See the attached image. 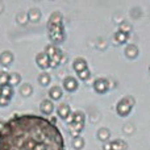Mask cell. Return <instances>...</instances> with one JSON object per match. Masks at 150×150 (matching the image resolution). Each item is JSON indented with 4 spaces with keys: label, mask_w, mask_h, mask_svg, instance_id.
Wrapping results in <instances>:
<instances>
[{
    "label": "cell",
    "mask_w": 150,
    "mask_h": 150,
    "mask_svg": "<svg viewBox=\"0 0 150 150\" xmlns=\"http://www.w3.org/2000/svg\"><path fill=\"white\" fill-rule=\"evenodd\" d=\"M0 150H65L62 132L46 117L17 115L0 132Z\"/></svg>",
    "instance_id": "1"
},
{
    "label": "cell",
    "mask_w": 150,
    "mask_h": 150,
    "mask_svg": "<svg viewBox=\"0 0 150 150\" xmlns=\"http://www.w3.org/2000/svg\"><path fill=\"white\" fill-rule=\"evenodd\" d=\"M133 105H134V99H133L132 96H125V98H122L116 105L117 115L121 117H127L128 115L132 112Z\"/></svg>",
    "instance_id": "2"
},
{
    "label": "cell",
    "mask_w": 150,
    "mask_h": 150,
    "mask_svg": "<svg viewBox=\"0 0 150 150\" xmlns=\"http://www.w3.org/2000/svg\"><path fill=\"white\" fill-rule=\"evenodd\" d=\"M45 53H46V55L50 59V67L54 69L62 62V55H63L62 52L54 45H47L45 47Z\"/></svg>",
    "instance_id": "3"
},
{
    "label": "cell",
    "mask_w": 150,
    "mask_h": 150,
    "mask_svg": "<svg viewBox=\"0 0 150 150\" xmlns=\"http://www.w3.org/2000/svg\"><path fill=\"white\" fill-rule=\"evenodd\" d=\"M49 29V37L54 44H61V42L65 41V28L62 25H47Z\"/></svg>",
    "instance_id": "4"
},
{
    "label": "cell",
    "mask_w": 150,
    "mask_h": 150,
    "mask_svg": "<svg viewBox=\"0 0 150 150\" xmlns=\"http://www.w3.org/2000/svg\"><path fill=\"white\" fill-rule=\"evenodd\" d=\"M109 88V83L107 79H103V78H98V79L93 82V90L98 93H105Z\"/></svg>",
    "instance_id": "5"
},
{
    "label": "cell",
    "mask_w": 150,
    "mask_h": 150,
    "mask_svg": "<svg viewBox=\"0 0 150 150\" xmlns=\"http://www.w3.org/2000/svg\"><path fill=\"white\" fill-rule=\"evenodd\" d=\"M78 86H79V83L74 76H67L63 79V88L67 92H75L78 90Z\"/></svg>",
    "instance_id": "6"
},
{
    "label": "cell",
    "mask_w": 150,
    "mask_h": 150,
    "mask_svg": "<svg viewBox=\"0 0 150 150\" xmlns=\"http://www.w3.org/2000/svg\"><path fill=\"white\" fill-rule=\"evenodd\" d=\"M36 62L42 70H46V69L50 67V59L49 57L46 55V53L42 52V53H38L36 57Z\"/></svg>",
    "instance_id": "7"
},
{
    "label": "cell",
    "mask_w": 150,
    "mask_h": 150,
    "mask_svg": "<svg viewBox=\"0 0 150 150\" xmlns=\"http://www.w3.org/2000/svg\"><path fill=\"white\" fill-rule=\"evenodd\" d=\"M57 112H58V116H59L62 120H69V119H70V116H71L70 105H69V104H66V103L61 104V105L58 107Z\"/></svg>",
    "instance_id": "8"
},
{
    "label": "cell",
    "mask_w": 150,
    "mask_h": 150,
    "mask_svg": "<svg viewBox=\"0 0 150 150\" xmlns=\"http://www.w3.org/2000/svg\"><path fill=\"white\" fill-rule=\"evenodd\" d=\"M124 53H125V57H127L128 59H134V58H137V55H138V47L136 46L134 44H130L125 47Z\"/></svg>",
    "instance_id": "9"
},
{
    "label": "cell",
    "mask_w": 150,
    "mask_h": 150,
    "mask_svg": "<svg viewBox=\"0 0 150 150\" xmlns=\"http://www.w3.org/2000/svg\"><path fill=\"white\" fill-rule=\"evenodd\" d=\"M40 109H41L42 113L50 115L53 111H54V104H53L52 100H49V99H45V100H42L41 105H40Z\"/></svg>",
    "instance_id": "10"
},
{
    "label": "cell",
    "mask_w": 150,
    "mask_h": 150,
    "mask_svg": "<svg viewBox=\"0 0 150 150\" xmlns=\"http://www.w3.org/2000/svg\"><path fill=\"white\" fill-rule=\"evenodd\" d=\"M84 128V124H76V122H69V130L70 133L75 137H79V133L83 130Z\"/></svg>",
    "instance_id": "11"
},
{
    "label": "cell",
    "mask_w": 150,
    "mask_h": 150,
    "mask_svg": "<svg viewBox=\"0 0 150 150\" xmlns=\"http://www.w3.org/2000/svg\"><path fill=\"white\" fill-rule=\"evenodd\" d=\"M73 67H74V70L76 71V74L80 73V71H83V70H86V69H88L87 62H86V59H83V58H76L73 63Z\"/></svg>",
    "instance_id": "12"
},
{
    "label": "cell",
    "mask_w": 150,
    "mask_h": 150,
    "mask_svg": "<svg viewBox=\"0 0 150 150\" xmlns=\"http://www.w3.org/2000/svg\"><path fill=\"white\" fill-rule=\"evenodd\" d=\"M63 92H62V88L58 87V86H54V87L50 88L49 91V96L52 100H59L61 98H62Z\"/></svg>",
    "instance_id": "13"
},
{
    "label": "cell",
    "mask_w": 150,
    "mask_h": 150,
    "mask_svg": "<svg viewBox=\"0 0 150 150\" xmlns=\"http://www.w3.org/2000/svg\"><path fill=\"white\" fill-rule=\"evenodd\" d=\"M13 61V54L11 52H4L0 54V63L3 66H9Z\"/></svg>",
    "instance_id": "14"
},
{
    "label": "cell",
    "mask_w": 150,
    "mask_h": 150,
    "mask_svg": "<svg viewBox=\"0 0 150 150\" xmlns=\"http://www.w3.org/2000/svg\"><path fill=\"white\" fill-rule=\"evenodd\" d=\"M63 21H62V15L59 12H54L49 18V23L47 25H62Z\"/></svg>",
    "instance_id": "15"
},
{
    "label": "cell",
    "mask_w": 150,
    "mask_h": 150,
    "mask_svg": "<svg viewBox=\"0 0 150 150\" xmlns=\"http://www.w3.org/2000/svg\"><path fill=\"white\" fill-rule=\"evenodd\" d=\"M28 18L30 21H33V23L38 21L40 18H41V12H40V9H37V8H30L28 12Z\"/></svg>",
    "instance_id": "16"
},
{
    "label": "cell",
    "mask_w": 150,
    "mask_h": 150,
    "mask_svg": "<svg viewBox=\"0 0 150 150\" xmlns=\"http://www.w3.org/2000/svg\"><path fill=\"white\" fill-rule=\"evenodd\" d=\"M127 148V142L122 140H115L111 142V150H125Z\"/></svg>",
    "instance_id": "17"
},
{
    "label": "cell",
    "mask_w": 150,
    "mask_h": 150,
    "mask_svg": "<svg viewBox=\"0 0 150 150\" xmlns=\"http://www.w3.org/2000/svg\"><path fill=\"white\" fill-rule=\"evenodd\" d=\"M109 137H111V132H109L107 128H101V129H99V132H98V138H99L100 141L105 142V141L109 140Z\"/></svg>",
    "instance_id": "18"
},
{
    "label": "cell",
    "mask_w": 150,
    "mask_h": 150,
    "mask_svg": "<svg viewBox=\"0 0 150 150\" xmlns=\"http://www.w3.org/2000/svg\"><path fill=\"white\" fill-rule=\"evenodd\" d=\"M13 95V87L9 84H5V86H1V96L3 98H7L11 100V98H12Z\"/></svg>",
    "instance_id": "19"
},
{
    "label": "cell",
    "mask_w": 150,
    "mask_h": 150,
    "mask_svg": "<svg viewBox=\"0 0 150 150\" xmlns=\"http://www.w3.org/2000/svg\"><path fill=\"white\" fill-rule=\"evenodd\" d=\"M70 122L84 124V113H83V112H74V113L71 115V121Z\"/></svg>",
    "instance_id": "20"
},
{
    "label": "cell",
    "mask_w": 150,
    "mask_h": 150,
    "mask_svg": "<svg viewBox=\"0 0 150 150\" xmlns=\"http://www.w3.org/2000/svg\"><path fill=\"white\" fill-rule=\"evenodd\" d=\"M113 37H115V41H116V44H125V42L128 41V38H129L127 33H122V32H120V30L116 32Z\"/></svg>",
    "instance_id": "21"
},
{
    "label": "cell",
    "mask_w": 150,
    "mask_h": 150,
    "mask_svg": "<svg viewBox=\"0 0 150 150\" xmlns=\"http://www.w3.org/2000/svg\"><path fill=\"white\" fill-rule=\"evenodd\" d=\"M21 82V76H20V74L18 73H12V74H9V79H8V84L9 86H16V84H18V83Z\"/></svg>",
    "instance_id": "22"
},
{
    "label": "cell",
    "mask_w": 150,
    "mask_h": 150,
    "mask_svg": "<svg viewBox=\"0 0 150 150\" xmlns=\"http://www.w3.org/2000/svg\"><path fill=\"white\" fill-rule=\"evenodd\" d=\"M73 148L75 150H82L83 148H84V140H83L82 137H75L73 140Z\"/></svg>",
    "instance_id": "23"
},
{
    "label": "cell",
    "mask_w": 150,
    "mask_h": 150,
    "mask_svg": "<svg viewBox=\"0 0 150 150\" xmlns=\"http://www.w3.org/2000/svg\"><path fill=\"white\" fill-rule=\"evenodd\" d=\"M50 80H52V78H50V75L47 74V73H42V74H40V76H38V82H40V84L41 86H47L50 83Z\"/></svg>",
    "instance_id": "24"
},
{
    "label": "cell",
    "mask_w": 150,
    "mask_h": 150,
    "mask_svg": "<svg viewBox=\"0 0 150 150\" xmlns=\"http://www.w3.org/2000/svg\"><path fill=\"white\" fill-rule=\"evenodd\" d=\"M20 92H21V95H23V96H29L32 92H33V88H32V86H30V84L25 83V84L21 86Z\"/></svg>",
    "instance_id": "25"
},
{
    "label": "cell",
    "mask_w": 150,
    "mask_h": 150,
    "mask_svg": "<svg viewBox=\"0 0 150 150\" xmlns=\"http://www.w3.org/2000/svg\"><path fill=\"white\" fill-rule=\"evenodd\" d=\"M8 79H9V74L7 71H0V87L8 84Z\"/></svg>",
    "instance_id": "26"
},
{
    "label": "cell",
    "mask_w": 150,
    "mask_h": 150,
    "mask_svg": "<svg viewBox=\"0 0 150 150\" xmlns=\"http://www.w3.org/2000/svg\"><path fill=\"white\" fill-rule=\"evenodd\" d=\"M90 76H91V71L88 70V69H86V70L78 73V78H79V79H82V80H88V79H90Z\"/></svg>",
    "instance_id": "27"
},
{
    "label": "cell",
    "mask_w": 150,
    "mask_h": 150,
    "mask_svg": "<svg viewBox=\"0 0 150 150\" xmlns=\"http://www.w3.org/2000/svg\"><path fill=\"white\" fill-rule=\"evenodd\" d=\"M132 30V25L128 23H122L121 26H120V32H122V33H129V32Z\"/></svg>",
    "instance_id": "28"
},
{
    "label": "cell",
    "mask_w": 150,
    "mask_h": 150,
    "mask_svg": "<svg viewBox=\"0 0 150 150\" xmlns=\"http://www.w3.org/2000/svg\"><path fill=\"white\" fill-rule=\"evenodd\" d=\"M8 104H9V99L0 96V107H7Z\"/></svg>",
    "instance_id": "29"
},
{
    "label": "cell",
    "mask_w": 150,
    "mask_h": 150,
    "mask_svg": "<svg viewBox=\"0 0 150 150\" xmlns=\"http://www.w3.org/2000/svg\"><path fill=\"white\" fill-rule=\"evenodd\" d=\"M133 130H134V128H133V125H132V124H128L127 127L124 128V132H127L128 134H132Z\"/></svg>",
    "instance_id": "30"
},
{
    "label": "cell",
    "mask_w": 150,
    "mask_h": 150,
    "mask_svg": "<svg viewBox=\"0 0 150 150\" xmlns=\"http://www.w3.org/2000/svg\"><path fill=\"white\" fill-rule=\"evenodd\" d=\"M103 150H111V142H107L103 145Z\"/></svg>",
    "instance_id": "31"
},
{
    "label": "cell",
    "mask_w": 150,
    "mask_h": 150,
    "mask_svg": "<svg viewBox=\"0 0 150 150\" xmlns=\"http://www.w3.org/2000/svg\"><path fill=\"white\" fill-rule=\"evenodd\" d=\"M4 125H5V122L4 121H0V132L3 130V128H4Z\"/></svg>",
    "instance_id": "32"
},
{
    "label": "cell",
    "mask_w": 150,
    "mask_h": 150,
    "mask_svg": "<svg viewBox=\"0 0 150 150\" xmlns=\"http://www.w3.org/2000/svg\"><path fill=\"white\" fill-rule=\"evenodd\" d=\"M0 96H1V87H0Z\"/></svg>",
    "instance_id": "33"
},
{
    "label": "cell",
    "mask_w": 150,
    "mask_h": 150,
    "mask_svg": "<svg viewBox=\"0 0 150 150\" xmlns=\"http://www.w3.org/2000/svg\"><path fill=\"white\" fill-rule=\"evenodd\" d=\"M149 70H150V66H149Z\"/></svg>",
    "instance_id": "34"
}]
</instances>
